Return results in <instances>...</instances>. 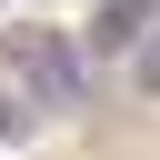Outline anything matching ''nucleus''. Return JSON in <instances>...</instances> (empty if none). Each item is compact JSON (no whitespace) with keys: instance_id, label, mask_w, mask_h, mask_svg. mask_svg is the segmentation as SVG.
I'll list each match as a JSON object with an SVG mask.
<instances>
[{"instance_id":"f257e3e1","label":"nucleus","mask_w":160,"mask_h":160,"mask_svg":"<svg viewBox=\"0 0 160 160\" xmlns=\"http://www.w3.org/2000/svg\"><path fill=\"white\" fill-rule=\"evenodd\" d=\"M0 80H10L30 110H80V100H90V50H80V30L10 20V30H0Z\"/></svg>"},{"instance_id":"f03ea898","label":"nucleus","mask_w":160,"mask_h":160,"mask_svg":"<svg viewBox=\"0 0 160 160\" xmlns=\"http://www.w3.org/2000/svg\"><path fill=\"white\" fill-rule=\"evenodd\" d=\"M150 20H160V0H100V20L80 30V50H100V60H130V50L150 40Z\"/></svg>"},{"instance_id":"7ed1b4c3","label":"nucleus","mask_w":160,"mask_h":160,"mask_svg":"<svg viewBox=\"0 0 160 160\" xmlns=\"http://www.w3.org/2000/svg\"><path fill=\"white\" fill-rule=\"evenodd\" d=\"M130 90H140V100H160V20H150V40L130 50Z\"/></svg>"},{"instance_id":"20e7f679","label":"nucleus","mask_w":160,"mask_h":160,"mask_svg":"<svg viewBox=\"0 0 160 160\" xmlns=\"http://www.w3.org/2000/svg\"><path fill=\"white\" fill-rule=\"evenodd\" d=\"M0 140H30V100H20L10 80H0Z\"/></svg>"}]
</instances>
